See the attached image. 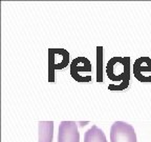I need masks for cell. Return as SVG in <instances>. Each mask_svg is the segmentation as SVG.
Masks as SVG:
<instances>
[{
  "label": "cell",
  "mask_w": 151,
  "mask_h": 142,
  "mask_svg": "<svg viewBox=\"0 0 151 142\" xmlns=\"http://www.w3.org/2000/svg\"><path fill=\"white\" fill-rule=\"evenodd\" d=\"M110 142H137L134 128L127 122L116 121L110 128Z\"/></svg>",
  "instance_id": "6da1fadb"
},
{
  "label": "cell",
  "mask_w": 151,
  "mask_h": 142,
  "mask_svg": "<svg viewBox=\"0 0 151 142\" xmlns=\"http://www.w3.org/2000/svg\"><path fill=\"white\" fill-rule=\"evenodd\" d=\"M58 142H80L77 123L73 121H62L58 130Z\"/></svg>",
  "instance_id": "7a4b0ae2"
},
{
  "label": "cell",
  "mask_w": 151,
  "mask_h": 142,
  "mask_svg": "<svg viewBox=\"0 0 151 142\" xmlns=\"http://www.w3.org/2000/svg\"><path fill=\"white\" fill-rule=\"evenodd\" d=\"M48 54H50V81L54 82V72L57 69H63L67 65L68 63V57L69 54L66 52L65 50H62L61 56L59 58V61H58V58H57V53L56 50H50L48 51Z\"/></svg>",
  "instance_id": "3957f363"
},
{
  "label": "cell",
  "mask_w": 151,
  "mask_h": 142,
  "mask_svg": "<svg viewBox=\"0 0 151 142\" xmlns=\"http://www.w3.org/2000/svg\"><path fill=\"white\" fill-rule=\"evenodd\" d=\"M39 142H52L54 139V122L39 121Z\"/></svg>",
  "instance_id": "277c9868"
},
{
  "label": "cell",
  "mask_w": 151,
  "mask_h": 142,
  "mask_svg": "<svg viewBox=\"0 0 151 142\" xmlns=\"http://www.w3.org/2000/svg\"><path fill=\"white\" fill-rule=\"evenodd\" d=\"M84 142H107L104 132L97 125H92L84 135Z\"/></svg>",
  "instance_id": "5b68a950"
},
{
  "label": "cell",
  "mask_w": 151,
  "mask_h": 142,
  "mask_svg": "<svg viewBox=\"0 0 151 142\" xmlns=\"http://www.w3.org/2000/svg\"><path fill=\"white\" fill-rule=\"evenodd\" d=\"M80 62H81V59H80V57H79V58L73 60V63H71V66H70L71 76H73L76 80H78V81H79V72H81V71L89 72L90 70H91V67H90V62L86 64V65L80 64Z\"/></svg>",
  "instance_id": "8992f818"
}]
</instances>
